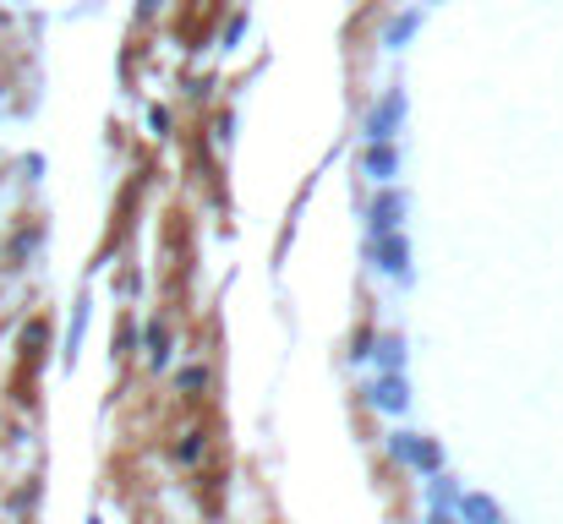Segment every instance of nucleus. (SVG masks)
<instances>
[{
	"label": "nucleus",
	"mask_w": 563,
	"mask_h": 524,
	"mask_svg": "<svg viewBox=\"0 0 563 524\" xmlns=\"http://www.w3.org/2000/svg\"><path fill=\"white\" fill-rule=\"evenodd\" d=\"M202 382H208V371H202V366H187V371H181V388H187V393H197Z\"/></svg>",
	"instance_id": "obj_12"
},
{
	"label": "nucleus",
	"mask_w": 563,
	"mask_h": 524,
	"mask_svg": "<svg viewBox=\"0 0 563 524\" xmlns=\"http://www.w3.org/2000/svg\"><path fill=\"white\" fill-rule=\"evenodd\" d=\"M373 263L383 268V274H394V279H405L410 274V241L405 235H373Z\"/></svg>",
	"instance_id": "obj_2"
},
{
	"label": "nucleus",
	"mask_w": 563,
	"mask_h": 524,
	"mask_svg": "<svg viewBox=\"0 0 563 524\" xmlns=\"http://www.w3.org/2000/svg\"><path fill=\"white\" fill-rule=\"evenodd\" d=\"M421 27V11H405V16H394L388 22V49H405V38Z\"/></svg>",
	"instance_id": "obj_9"
},
{
	"label": "nucleus",
	"mask_w": 563,
	"mask_h": 524,
	"mask_svg": "<svg viewBox=\"0 0 563 524\" xmlns=\"http://www.w3.org/2000/svg\"><path fill=\"white\" fill-rule=\"evenodd\" d=\"M148 366L159 371V366H170V328L165 323H154L148 328Z\"/></svg>",
	"instance_id": "obj_8"
},
{
	"label": "nucleus",
	"mask_w": 563,
	"mask_h": 524,
	"mask_svg": "<svg viewBox=\"0 0 563 524\" xmlns=\"http://www.w3.org/2000/svg\"><path fill=\"white\" fill-rule=\"evenodd\" d=\"M432 503H438V509H443V503H454V487H449V481H443V476H438V481H432Z\"/></svg>",
	"instance_id": "obj_13"
},
{
	"label": "nucleus",
	"mask_w": 563,
	"mask_h": 524,
	"mask_svg": "<svg viewBox=\"0 0 563 524\" xmlns=\"http://www.w3.org/2000/svg\"><path fill=\"white\" fill-rule=\"evenodd\" d=\"M373 355H377V366H383V371H399V366H405V339L383 334V339L373 345Z\"/></svg>",
	"instance_id": "obj_7"
},
{
	"label": "nucleus",
	"mask_w": 563,
	"mask_h": 524,
	"mask_svg": "<svg viewBox=\"0 0 563 524\" xmlns=\"http://www.w3.org/2000/svg\"><path fill=\"white\" fill-rule=\"evenodd\" d=\"M416 443H421V437H416V432H394V437H388V454H394V459H405V465H410V454H416Z\"/></svg>",
	"instance_id": "obj_11"
},
{
	"label": "nucleus",
	"mask_w": 563,
	"mask_h": 524,
	"mask_svg": "<svg viewBox=\"0 0 563 524\" xmlns=\"http://www.w3.org/2000/svg\"><path fill=\"white\" fill-rule=\"evenodd\" d=\"M454 509H460V520L465 524H498V503H493V498H482V492H460V498H454Z\"/></svg>",
	"instance_id": "obj_6"
},
{
	"label": "nucleus",
	"mask_w": 563,
	"mask_h": 524,
	"mask_svg": "<svg viewBox=\"0 0 563 524\" xmlns=\"http://www.w3.org/2000/svg\"><path fill=\"white\" fill-rule=\"evenodd\" d=\"M427 524H454V520H449V514H443V509H438V514H432V520H427Z\"/></svg>",
	"instance_id": "obj_14"
},
{
	"label": "nucleus",
	"mask_w": 563,
	"mask_h": 524,
	"mask_svg": "<svg viewBox=\"0 0 563 524\" xmlns=\"http://www.w3.org/2000/svg\"><path fill=\"white\" fill-rule=\"evenodd\" d=\"M367 399H373L377 410H388V415H399L405 404H410V388H405V377L399 371H383L373 388H367Z\"/></svg>",
	"instance_id": "obj_3"
},
{
	"label": "nucleus",
	"mask_w": 563,
	"mask_h": 524,
	"mask_svg": "<svg viewBox=\"0 0 563 524\" xmlns=\"http://www.w3.org/2000/svg\"><path fill=\"white\" fill-rule=\"evenodd\" d=\"M410 465H416V470H427V476H438V470H443V448L421 437V443H416V454H410Z\"/></svg>",
	"instance_id": "obj_10"
},
{
	"label": "nucleus",
	"mask_w": 563,
	"mask_h": 524,
	"mask_svg": "<svg viewBox=\"0 0 563 524\" xmlns=\"http://www.w3.org/2000/svg\"><path fill=\"white\" fill-rule=\"evenodd\" d=\"M399 170V154L388 148V143H367V154H362V175H373L377 186H388Z\"/></svg>",
	"instance_id": "obj_5"
},
{
	"label": "nucleus",
	"mask_w": 563,
	"mask_h": 524,
	"mask_svg": "<svg viewBox=\"0 0 563 524\" xmlns=\"http://www.w3.org/2000/svg\"><path fill=\"white\" fill-rule=\"evenodd\" d=\"M399 121H405V93L388 88L373 110H367V143H388V137L399 132Z\"/></svg>",
	"instance_id": "obj_1"
},
{
	"label": "nucleus",
	"mask_w": 563,
	"mask_h": 524,
	"mask_svg": "<svg viewBox=\"0 0 563 524\" xmlns=\"http://www.w3.org/2000/svg\"><path fill=\"white\" fill-rule=\"evenodd\" d=\"M399 219H405V197H399V191H377L373 208H367V224H373V235L399 230Z\"/></svg>",
	"instance_id": "obj_4"
}]
</instances>
